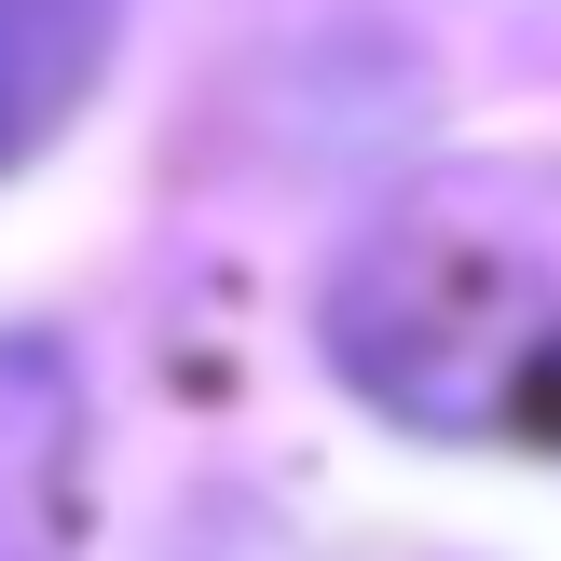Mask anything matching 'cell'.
Segmentation results:
<instances>
[{
  "instance_id": "obj_1",
  "label": "cell",
  "mask_w": 561,
  "mask_h": 561,
  "mask_svg": "<svg viewBox=\"0 0 561 561\" xmlns=\"http://www.w3.org/2000/svg\"><path fill=\"white\" fill-rule=\"evenodd\" d=\"M329 356L425 438H535L561 411V288L507 247L398 233L329 288Z\"/></svg>"
},
{
  "instance_id": "obj_2",
  "label": "cell",
  "mask_w": 561,
  "mask_h": 561,
  "mask_svg": "<svg viewBox=\"0 0 561 561\" xmlns=\"http://www.w3.org/2000/svg\"><path fill=\"white\" fill-rule=\"evenodd\" d=\"M82 535V356L0 329V561H69Z\"/></svg>"
},
{
  "instance_id": "obj_3",
  "label": "cell",
  "mask_w": 561,
  "mask_h": 561,
  "mask_svg": "<svg viewBox=\"0 0 561 561\" xmlns=\"http://www.w3.org/2000/svg\"><path fill=\"white\" fill-rule=\"evenodd\" d=\"M110 55V0H0V164H27L82 110Z\"/></svg>"
}]
</instances>
